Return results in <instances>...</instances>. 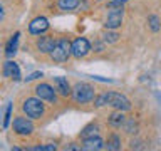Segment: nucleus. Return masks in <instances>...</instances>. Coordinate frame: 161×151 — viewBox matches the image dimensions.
<instances>
[{
  "instance_id": "23",
  "label": "nucleus",
  "mask_w": 161,
  "mask_h": 151,
  "mask_svg": "<svg viewBox=\"0 0 161 151\" xmlns=\"http://www.w3.org/2000/svg\"><path fill=\"white\" fill-rule=\"evenodd\" d=\"M10 118H12V104H8L7 109H5V118H3V121H2V126H3V128H8Z\"/></svg>"
},
{
  "instance_id": "12",
  "label": "nucleus",
  "mask_w": 161,
  "mask_h": 151,
  "mask_svg": "<svg viewBox=\"0 0 161 151\" xmlns=\"http://www.w3.org/2000/svg\"><path fill=\"white\" fill-rule=\"evenodd\" d=\"M3 76L8 79H14V81H19L20 79V69L19 65L14 62V60H7L3 64Z\"/></svg>"
},
{
  "instance_id": "17",
  "label": "nucleus",
  "mask_w": 161,
  "mask_h": 151,
  "mask_svg": "<svg viewBox=\"0 0 161 151\" xmlns=\"http://www.w3.org/2000/svg\"><path fill=\"white\" fill-rule=\"evenodd\" d=\"M79 3H80V0H59V8H60V10H65V12H69V10L77 8Z\"/></svg>"
},
{
  "instance_id": "15",
  "label": "nucleus",
  "mask_w": 161,
  "mask_h": 151,
  "mask_svg": "<svg viewBox=\"0 0 161 151\" xmlns=\"http://www.w3.org/2000/svg\"><path fill=\"white\" fill-rule=\"evenodd\" d=\"M19 37H20V34L19 32H15L12 37H10L8 40V44H7V47H5V55L7 57H12V55L17 52V45H19Z\"/></svg>"
},
{
  "instance_id": "2",
  "label": "nucleus",
  "mask_w": 161,
  "mask_h": 151,
  "mask_svg": "<svg viewBox=\"0 0 161 151\" xmlns=\"http://www.w3.org/2000/svg\"><path fill=\"white\" fill-rule=\"evenodd\" d=\"M108 17L104 20V27L106 29H111V30H116L121 27L123 24V2H118V0H111L108 3Z\"/></svg>"
},
{
  "instance_id": "10",
  "label": "nucleus",
  "mask_w": 161,
  "mask_h": 151,
  "mask_svg": "<svg viewBox=\"0 0 161 151\" xmlns=\"http://www.w3.org/2000/svg\"><path fill=\"white\" fill-rule=\"evenodd\" d=\"M47 29H49V20L45 17H35L29 24V32L32 35H42L44 32H47Z\"/></svg>"
},
{
  "instance_id": "24",
  "label": "nucleus",
  "mask_w": 161,
  "mask_h": 151,
  "mask_svg": "<svg viewBox=\"0 0 161 151\" xmlns=\"http://www.w3.org/2000/svg\"><path fill=\"white\" fill-rule=\"evenodd\" d=\"M37 77H42V72H32L30 76H27V81H34Z\"/></svg>"
},
{
  "instance_id": "7",
  "label": "nucleus",
  "mask_w": 161,
  "mask_h": 151,
  "mask_svg": "<svg viewBox=\"0 0 161 151\" xmlns=\"http://www.w3.org/2000/svg\"><path fill=\"white\" fill-rule=\"evenodd\" d=\"M12 128H14L15 133L20 134V136H29V134L34 133V123L30 121L29 116L27 118H25V116H17L12 123Z\"/></svg>"
},
{
  "instance_id": "4",
  "label": "nucleus",
  "mask_w": 161,
  "mask_h": 151,
  "mask_svg": "<svg viewBox=\"0 0 161 151\" xmlns=\"http://www.w3.org/2000/svg\"><path fill=\"white\" fill-rule=\"evenodd\" d=\"M72 98L77 104H86L94 101L96 98V89L87 82H77L72 89Z\"/></svg>"
},
{
  "instance_id": "11",
  "label": "nucleus",
  "mask_w": 161,
  "mask_h": 151,
  "mask_svg": "<svg viewBox=\"0 0 161 151\" xmlns=\"http://www.w3.org/2000/svg\"><path fill=\"white\" fill-rule=\"evenodd\" d=\"M55 42H57V40H55L54 35H42V37H39V40H37V49L42 54H50Z\"/></svg>"
},
{
  "instance_id": "22",
  "label": "nucleus",
  "mask_w": 161,
  "mask_h": 151,
  "mask_svg": "<svg viewBox=\"0 0 161 151\" xmlns=\"http://www.w3.org/2000/svg\"><path fill=\"white\" fill-rule=\"evenodd\" d=\"M29 149H32V151H55L57 146L55 144H40V146H32Z\"/></svg>"
},
{
  "instance_id": "16",
  "label": "nucleus",
  "mask_w": 161,
  "mask_h": 151,
  "mask_svg": "<svg viewBox=\"0 0 161 151\" xmlns=\"http://www.w3.org/2000/svg\"><path fill=\"white\" fill-rule=\"evenodd\" d=\"M106 149H109V151L121 149V136L116 134V133H111L108 141H106Z\"/></svg>"
},
{
  "instance_id": "19",
  "label": "nucleus",
  "mask_w": 161,
  "mask_h": 151,
  "mask_svg": "<svg viewBox=\"0 0 161 151\" xmlns=\"http://www.w3.org/2000/svg\"><path fill=\"white\" fill-rule=\"evenodd\" d=\"M121 35L118 32H114V30H111V29H106L104 32H103V40L104 42H108V44H114V42H118Z\"/></svg>"
},
{
  "instance_id": "8",
  "label": "nucleus",
  "mask_w": 161,
  "mask_h": 151,
  "mask_svg": "<svg viewBox=\"0 0 161 151\" xmlns=\"http://www.w3.org/2000/svg\"><path fill=\"white\" fill-rule=\"evenodd\" d=\"M35 94L42 101H49V103H55L57 101V91H54V87L47 82H40L35 86Z\"/></svg>"
},
{
  "instance_id": "20",
  "label": "nucleus",
  "mask_w": 161,
  "mask_h": 151,
  "mask_svg": "<svg viewBox=\"0 0 161 151\" xmlns=\"http://www.w3.org/2000/svg\"><path fill=\"white\" fill-rule=\"evenodd\" d=\"M123 128H124V131L128 134H136V133H138V123H136L133 118H126Z\"/></svg>"
},
{
  "instance_id": "18",
  "label": "nucleus",
  "mask_w": 161,
  "mask_h": 151,
  "mask_svg": "<svg viewBox=\"0 0 161 151\" xmlns=\"http://www.w3.org/2000/svg\"><path fill=\"white\" fill-rule=\"evenodd\" d=\"M97 133H99V126L91 123V124H87L82 131H80V138L84 139V138H89V136H96Z\"/></svg>"
},
{
  "instance_id": "14",
  "label": "nucleus",
  "mask_w": 161,
  "mask_h": 151,
  "mask_svg": "<svg viewBox=\"0 0 161 151\" xmlns=\"http://www.w3.org/2000/svg\"><path fill=\"white\" fill-rule=\"evenodd\" d=\"M124 111H119V109H116L113 114L108 118V123L111 128H114V129H118V128H123V124H124V121H126V116L123 114Z\"/></svg>"
},
{
  "instance_id": "13",
  "label": "nucleus",
  "mask_w": 161,
  "mask_h": 151,
  "mask_svg": "<svg viewBox=\"0 0 161 151\" xmlns=\"http://www.w3.org/2000/svg\"><path fill=\"white\" fill-rule=\"evenodd\" d=\"M54 84H55V91H57L60 96H64V98L72 96V89H70L67 79H64V77H54Z\"/></svg>"
},
{
  "instance_id": "26",
  "label": "nucleus",
  "mask_w": 161,
  "mask_h": 151,
  "mask_svg": "<svg viewBox=\"0 0 161 151\" xmlns=\"http://www.w3.org/2000/svg\"><path fill=\"white\" fill-rule=\"evenodd\" d=\"M118 2H126V0H118Z\"/></svg>"
},
{
  "instance_id": "25",
  "label": "nucleus",
  "mask_w": 161,
  "mask_h": 151,
  "mask_svg": "<svg viewBox=\"0 0 161 151\" xmlns=\"http://www.w3.org/2000/svg\"><path fill=\"white\" fill-rule=\"evenodd\" d=\"M3 15H5V12H3V7L0 5V24H2V20H3Z\"/></svg>"
},
{
  "instance_id": "3",
  "label": "nucleus",
  "mask_w": 161,
  "mask_h": 151,
  "mask_svg": "<svg viewBox=\"0 0 161 151\" xmlns=\"http://www.w3.org/2000/svg\"><path fill=\"white\" fill-rule=\"evenodd\" d=\"M22 111L30 119H40L45 113V106L40 98H27L22 103Z\"/></svg>"
},
{
  "instance_id": "6",
  "label": "nucleus",
  "mask_w": 161,
  "mask_h": 151,
  "mask_svg": "<svg viewBox=\"0 0 161 151\" xmlns=\"http://www.w3.org/2000/svg\"><path fill=\"white\" fill-rule=\"evenodd\" d=\"M70 52L75 59H82L91 52V44L86 37H77L70 42Z\"/></svg>"
},
{
  "instance_id": "9",
  "label": "nucleus",
  "mask_w": 161,
  "mask_h": 151,
  "mask_svg": "<svg viewBox=\"0 0 161 151\" xmlns=\"http://www.w3.org/2000/svg\"><path fill=\"white\" fill-rule=\"evenodd\" d=\"M104 148H106L104 141H103V138H99L97 134L84 138L82 146H80V149H84V151H99V149H104Z\"/></svg>"
},
{
  "instance_id": "5",
  "label": "nucleus",
  "mask_w": 161,
  "mask_h": 151,
  "mask_svg": "<svg viewBox=\"0 0 161 151\" xmlns=\"http://www.w3.org/2000/svg\"><path fill=\"white\" fill-rule=\"evenodd\" d=\"M70 55H72V52H70V42L67 39H59L54 45L52 52H50V59L54 62H65Z\"/></svg>"
},
{
  "instance_id": "1",
  "label": "nucleus",
  "mask_w": 161,
  "mask_h": 151,
  "mask_svg": "<svg viewBox=\"0 0 161 151\" xmlns=\"http://www.w3.org/2000/svg\"><path fill=\"white\" fill-rule=\"evenodd\" d=\"M94 106L96 108H104V106H109V108L119 109V111H129L131 109V101L126 98V96L119 94V92H103L94 98Z\"/></svg>"
},
{
  "instance_id": "21",
  "label": "nucleus",
  "mask_w": 161,
  "mask_h": 151,
  "mask_svg": "<svg viewBox=\"0 0 161 151\" xmlns=\"http://www.w3.org/2000/svg\"><path fill=\"white\" fill-rule=\"evenodd\" d=\"M148 24H149V29L153 30V32H158V30L161 29L158 15H149V17H148Z\"/></svg>"
}]
</instances>
